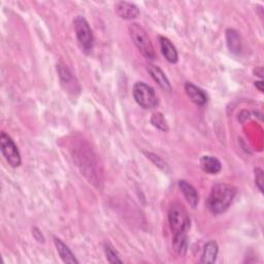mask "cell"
<instances>
[{"label": "cell", "mask_w": 264, "mask_h": 264, "mask_svg": "<svg viewBox=\"0 0 264 264\" xmlns=\"http://www.w3.org/2000/svg\"><path fill=\"white\" fill-rule=\"evenodd\" d=\"M255 184L258 189L262 192L263 191V171L260 168L255 169Z\"/></svg>", "instance_id": "cell-19"}, {"label": "cell", "mask_w": 264, "mask_h": 264, "mask_svg": "<svg viewBox=\"0 0 264 264\" xmlns=\"http://www.w3.org/2000/svg\"><path fill=\"white\" fill-rule=\"evenodd\" d=\"M185 91H186L188 97L194 103L198 105H203L206 103L207 95L205 94V92L197 86L193 85L192 83H186V85H185Z\"/></svg>", "instance_id": "cell-9"}, {"label": "cell", "mask_w": 264, "mask_h": 264, "mask_svg": "<svg viewBox=\"0 0 264 264\" xmlns=\"http://www.w3.org/2000/svg\"><path fill=\"white\" fill-rule=\"evenodd\" d=\"M226 39H227V46L230 52L232 53H239L241 51V37L235 30L228 29L226 32Z\"/></svg>", "instance_id": "cell-16"}, {"label": "cell", "mask_w": 264, "mask_h": 264, "mask_svg": "<svg viewBox=\"0 0 264 264\" xmlns=\"http://www.w3.org/2000/svg\"><path fill=\"white\" fill-rule=\"evenodd\" d=\"M134 97L139 105L147 110L154 109L158 104V98L154 89L143 82H138L135 85Z\"/></svg>", "instance_id": "cell-5"}, {"label": "cell", "mask_w": 264, "mask_h": 264, "mask_svg": "<svg viewBox=\"0 0 264 264\" xmlns=\"http://www.w3.org/2000/svg\"><path fill=\"white\" fill-rule=\"evenodd\" d=\"M116 14L124 20H134L140 16L139 8L127 2H119L115 6Z\"/></svg>", "instance_id": "cell-7"}, {"label": "cell", "mask_w": 264, "mask_h": 264, "mask_svg": "<svg viewBox=\"0 0 264 264\" xmlns=\"http://www.w3.org/2000/svg\"><path fill=\"white\" fill-rule=\"evenodd\" d=\"M179 187H180L182 193L184 194L185 198H186V200L188 201V203L192 207H196L199 198H198L197 191L195 190V188L192 186V185L189 184L187 181H180Z\"/></svg>", "instance_id": "cell-10"}, {"label": "cell", "mask_w": 264, "mask_h": 264, "mask_svg": "<svg viewBox=\"0 0 264 264\" xmlns=\"http://www.w3.org/2000/svg\"><path fill=\"white\" fill-rule=\"evenodd\" d=\"M129 32L139 51L147 59L153 60L155 58V51L145 29L141 25L135 23L129 26Z\"/></svg>", "instance_id": "cell-2"}, {"label": "cell", "mask_w": 264, "mask_h": 264, "mask_svg": "<svg viewBox=\"0 0 264 264\" xmlns=\"http://www.w3.org/2000/svg\"><path fill=\"white\" fill-rule=\"evenodd\" d=\"M104 252L110 263H122V260L119 258L117 251H115V249L111 245L108 244L104 246Z\"/></svg>", "instance_id": "cell-18"}, {"label": "cell", "mask_w": 264, "mask_h": 264, "mask_svg": "<svg viewBox=\"0 0 264 264\" xmlns=\"http://www.w3.org/2000/svg\"><path fill=\"white\" fill-rule=\"evenodd\" d=\"M73 26L80 46L82 47L83 51L86 53V54H89V53L92 52L93 45H94L93 32L90 28L89 23L84 17L77 16L73 20Z\"/></svg>", "instance_id": "cell-4"}, {"label": "cell", "mask_w": 264, "mask_h": 264, "mask_svg": "<svg viewBox=\"0 0 264 264\" xmlns=\"http://www.w3.org/2000/svg\"><path fill=\"white\" fill-rule=\"evenodd\" d=\"M236 194V189L228 184H218L210 191L206 206L213 214H222L231 205Z\"/></svg>", "instance_id": "cell-1"}, {"label": "cell", "mask_w": 264, "mask_h": 264, "mask_svg": "<svg viewBox=\"0 0 264 264\" xmlns=\"http://www.w3.org/2000/svg\"><path fill=\"white\" fill-rule=\"evenodd\" d=\"M151 123L159 130H162V131H167L168 130V125H167V122L164 118V116L160 113H157V114H154L151 118Z\"/></svg>", "instance_id": "cell-17"}, {"label": "cell", "mask_w": 264, "mask_h": 264, "mask_svg": "<svg viewBox=\"0 0 264 264\" xmlns=\"http://www.w3.org/2000/svg\"><path fill=\"white\" fill-rule=\"evenodd\" d=\"M168 222L172 233L187 232L190 228V218L187 210L180 203H173L168 210Z\"/></svg>", "instance_id": "cell-3"}, {"label": "cell", "mask_w": 264, "mask_h": 264, "mask_svg": "<svg viewBox=\"0 0 264 264\" xmlns=\"http://www.w3.org/2000/svg\"><path fill=\"white\" fill-rule=\"evenodd\" d=\"M54 244L56 246V249H57V252L59 253L61 259L65 262V263H75L77 264L78 261L75 259L74 255L72 254V252L70 251V249L60 240V239H57V237H54Z\"/></svg>", "instance_id": "cell-14"}, {"label": "cell", "mask_w": 264, "mask_h": 264, "mask_svg": "<svg viewBox=\"0 0 264 264\" xmlns=\"http://www.w3.org/2000/svg\"><path fill=\"white\" fill-rule=\"evenodd\" d=\"M0 148H2L4 157L11 166L18 167L21 165V155L18 147L6 132H2V135H0Z\"/></svg>", "instance_id": "cell-6"}, {"label": "cell", "mask_w": 264, "mask_h": 264, "mask_svg": "<svg viewBox=\"0 0 264 264\" xmlns=\"http://www.w3.org/2000/svg\"><path fill=\"white\" fill-rule=\"evenodd\" d=\"M262 85H263V83L262 82H256V84H255V86L256 87H258V89H259V91H263V87H262Z\"/></svg>", "instance_id": "cell-21"}, {"label": "cell", "mask_w": 264, "mask_h": 264, "mask_svg": "<svg viewBox=\"0 0 264 264\" xmlns=\"http://www.w3.org/2000/svg\"><path fill=\"white\" fill-rule=\"evenodd\" d=\"M34 231H33V235H34V237L35 239L38 241V242H42L43 243V236H42V234L39 232V230L38 229H36V228H34L33 229Z\"/></svg>", "instance_id": "cell-20"}, {"label": "cell", "mask_w": 264, "mask_h": 264, "mask_svg": "<svg viewBox=\"0 0 264 264\" xmlns=\"http://www.w3.org/2000/svg\"><path fill=\"white\" fill-rule=\"evenodd\" d=\"M200 166L204 172L209 174H216L222 168L221 162L213 156H203L200 159Z\"/></svg>", "instance_id": "cell-13"}, {"label": "cell", "mask_w": 264, "mask_h": 264, "mask_svg": "<svg viewBox=\"0 0 264 264\" xmlns=\"http://www.w3.org/2000/svg\"><path fill=\"white\" fill-rule=\"evenodd\" d=\"M159 40H160L161 52H162L163 56L166 58V60L170 63H177L178 59H179V55H178V52H177L174 46L171 43V41L164 36H160Z\"/></svg>", "instance_id": "cell-11"}, {"label": "cell", "mask_w": 264, "mask_h": 264, "mask_svg": "<svg viewBox=\"0 0 264 264\" xmlns=\"http://www.w3.org/2000/svg\"><path fill=\"white\" fill-rule=\"evenodd\" d=\"M172 248L177 255L184 256L188 249V236L187 232H179L173 234Z\"/></svg>", "instance_id": "cell-12"}, {"label": "cell", "mask_w": 264, "mask_h": 264, "mask_svg": "<svg viewBox=\"0 0 264 264\" xmlns=\"http://www.w3.org/2000/svg\"><path fill=\"white\" fill-rule=\"evenodd\" d=\"M148 71L150 72L151 76L153 77V80L159 85L163 90L165 91H168L170 92L171 91V86H170V83L168 81L167 76L165 75V73L162 71L161 68H159L156 65H153V64H149L148 67H147Z\"/></svg>", "instance_id": "cell-8"}, {"label": "cell", "mask_w": 264, "mask_h": 264, "mask_svg": "<svg viewBox=\"0 0 264 264\" xmlns=\"http://www.w3.org/2000/svg\"><path fill=\"white\" fill-rule=\"evenodd\" d=\"M218 252V244L216 242H208L203 248L200 263H214L217 259Z\"/></svg>", "instance_id": "cell-15"}]
</instances>
